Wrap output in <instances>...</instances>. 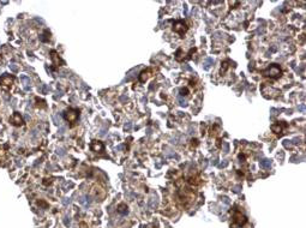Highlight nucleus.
<instances>
[{
  "instance_id": "1",
  "label": "nucleus",
  "mask_w": 306,
  "mask_h": 228,
  "mask_svg": "<svg viewBox=\"0 0 306 228\" xmlns=\"http://www.w3.org/2000/svg\"><path fill=\"white\" fill-rule=\"evenodd\" d=\"M15 82V77L11 74H4L1 78H0V86L4 90H10L11 86H12Z\"/></svg>"
},
{
  "instance_id": "2",
  "label": "nucleus",
  "mask_w": 306,
  "mask_h": 228,
  "mask_svg": "<svg viewBox=\"0 0 306 228\" xmlns=\"http://www.w3.org/2000/svg\"><path fill=\"white\" fill-rule=\"evenodd\" d=\"M263 74L265 76V77H270V78H277L281 76V68L276 65V64H274V65H271L268 70H265V71H263Z\"/></svg>"
},
{
  "instance_id": "3",
  "label": "nucleus",
  "mask_w": 306,
  "mask_h": 228,
  "mask_svg": "<svg viewBox=\"0 0 306 228\" xmlns=\"http://www.w3.org/2000/svg\"><path fill=\"white\" fill-rule=\"evenodd\" d=\"M233 222L236 225V226H239V227H242L246 222H247V217L242 214L241 211H239V210H236V211L234 213L233 215Z\"/></svg>"
},
{
  "instance_id": "4",
  "label": "nucleus",
  "mask_w": 306,
  "mask_h": 228,
  "mask_svg": "<svg viewBox=\"0 0 306 228\" xmlns=\"http://www.w3.org/2000/svg\"><path fill=\"white\" fill-rule=\"evenodd\" d=\"M78 116H79V114H78V110L77 109H67L66 112L64 113V118H65V120H67V121H70V122H76L77 121V119H78Z\"/></svg>"
},
{
  "instance_id": "5",
  "label": "nucleus",
  "mask_w": 306,
  "mask_h": 228,
  "mask_svg": "<svg viewBox=\"0 0 306 228\" xmlns=\"http://www.w3.org/2000/svg\"><path fill=\"white\" fill-rule=\"evenodd\" d=\"M173 30H174L175 33H178V34H180V35H184L185 31L187 30V25H186L185 22L178 21V22L174 23V25H173Z\"/></svg>"
},
{
  "instance_id": "6",
  "label": "nucleus",
  "mask_w": 306,
  "mask_h": 228,
  "mask_svg": "<svg viewBox=\"0 0 306 228\" xmlns=\"http://www.w3.org/2000/svg\"><path fill=\"white\" fill-rule=\"evenodd\" d=\"M10 121H11V124H12L13 126H23L24 125V120H23L22 115L18 112H16V113L12 114V116L10 118Z\"/></svg>"
},
{
  "instance_id": "7",
  "label": "nucleus",
  "mask_w": 306,
  "mask_h": 228,
  "mask_svg": "<svg viewBox=\"0 0 306 228\" xmlns=\"http://www.w3.org/2000/svg\"><path fill=\"white\" fill-rule=\"evenodd\" d=\"M90 148H91L93 151H95V153H102L103 151V144L100 141H93L91 144H90Z\"/></svg>"
},
{
  "instance_id": "8",
  "label": "nucleus",
  "mask_w": 306,
  "mask_h": 228,
  "mask_svg": "<svg viewBox=\"0 0 306 228\" xmlns=\"http://www.w3.org/2000/svg\"><path fill=\"white\" fill-rule=\"evenodd\" d=\"M127 205H126L125 203H120L119 205H118V213L121 214V215H126L127 214Z\"/></svg>"
},
{
  "instance_id": "9",
  "label": "nucleus",
  "mask_w": 306,
  "mask_h": 228,
  "mask_svg": "<svg viewBox=\"0 0 306 228\" xmlns=\"http://www.w3.org/2000/svg\"><path fill=\"white\" fill-rule=\"evenodd\" d=\"M52 59H53V61H54V64L55 65H59V64L61 62V60H60V58H59V55L56 54V52L55 51H52Z\"/></svg>"
},
{
  "instance_id": "10",
  "label": "nucleus",
  "mask_w": 306,
  "mask_h": 228,
  "mask_svg": "<svg viewBox=\"0 0 306 228\" xmlns=\"http://www.w3.org/2000/svg\"><path fill=\"white\" fill-rule=\"evenodd\" d=\"M270 165H271L270 160H262L261 161V167L262 168H270Z\"/></svg>"
},
{
  "instance_id": "11",
  "label": "nucleus",
  "mask_w": 306,
  "mask_h": 228,
  "mask_svg": "<svg viewBox=\"0 0 306 228\" xmlns=\"http://www.w3.org/2000/svg\"><path fill=\"white\" fill-rule=\"evenodd\" d=\"M271 130H273L275 133H280V132H281V126H280V124H274L273 126H271Z\"/></svg>"
},
{
  "instance_id": "12",
  "label": "nucleus",
  "mask_w": 306,
  "mask_h": 228,
  "mask_svg": "<svg viewBox=\"0 0 306 228\" xmlns=\"http://www.w3.org/2000/svg\"><path fill=\"white\" fill-rule=\"evenodd\" d=\"M180 95H181V96H186V95H189V90L186 89V88H183V89H180Z\"/></svg>"
},
{
  "instance_id": "13",
  "label": "nucleus",
  "mask_w": 306,
  "mask_h": 228,
  "mask_svg": "<svg viewBox=\"0 0 306 228\" xmlns=\"http://www.w3.org/2000/svg\"><path fill=\"white\" fill-rule=\"evenodd\" d=\"M210 64H212V59H210V58H209V59H206V62H205V66H204V68H205V70L209 68Z\"/></svg>"
},
{
  "instance_id": "14",
  "label": "nucleus",
  "mask_w": 306,
  "mask_h": 228,
  "mask_svg": "<svg viewBox=\"0 0 306 228\" xmlns=\"http://www.w3.org/2000/svg\"><path fill=\"white\" fill-rule=\"evenodd\" d=\"M147 73H148V72H145V71H143V72L141 73V77H139V79H141V82H144V80H145V79H147V76H145Z\"/></svg>"
},
{
  "instance_id": "15",
  "label": "nucleus",
  "mask_w": 306,
  "mask_h": 228,
  "mask_svg": "<svg viewBox=\"0 0 306 228\" xmlns=\"http://www.w3.org/2000/svg\"><path fill=\"white\" fill-rule=\"evenodd\" d=\"M179 102H180L181 106H186V101H185V100H183L181 97H179Z\"/></svg>"
},
{
  "instance_id": "16",
  "label": "nucleus",
  "mask_w": 306,
  "mask_h": 228,
  "mask_svg": "<svg viewBox=\"0 0 306 228\" xmlns=\"http://www.w3.org/2000/svg\"><path fill=\"white\" fill-rule=\"evenodd\" d=\"M49 34H50V33H49L48 30H46V31H44V35H43V36H47V35H49ZM41 40H42V41H44V42H46V41H47V39H44V37H42Z\"/></svg>"
},
{
  "instance_id": "17",
  "label": "nucleus",
  "mask_w": 306,
  "mask_h": 228,
  "mask_svg": "<svg viewBox=\"0 0 306 228\" xmlns=\"http://www.w3.org/2000/svg\"><path fill=\"white\" fill-rule=\"evenodd\" d=\"M283 144H285V147H286V148H289V147H291V143H288V141H286Z\"/></svg>"
},
{
  "instance_id": "18",
  "label": "nucleus",
  "mask_w": 306,
  "mask_h": 228,
  "mask_svg": "<svg viewBox=\"0 0 306 228\" xmlns=\"http://www.w3.org/2000/svg\"><path fill=\"white\" fill-rule=\"evenodd\" d=\"M299 109L301 110V112H304V110H305V106H304V104H301V106H300V108H299Z\"/></svg>"
},
{
  "instance_id": "19",
  "label": "nucleus",
  "mask_w": 306,
  "mask_h": 228,
  "mask_svg": "<svg viewBox=\"0 0 306 228\" xmlns=\"http://www.w3.org/2000/svg\"><path fill=\"white\" fill-rule=\"evenodd\" d=\"M223 147H224V150H226V151H228V144H227V143H224V145H223Z\"/></svg>"
}]
</instances>
